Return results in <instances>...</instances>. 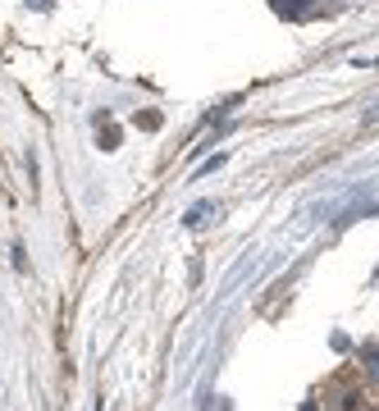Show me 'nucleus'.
<instances>
[{"instance_id":"1","label":"nucleus","mask_w":379,"mask_h":411,"mask_svg":"<svg viewBox=\"0 0 379 411\" xmlns=\"http://www.w3.org/2000/svg\"><path fill=\"white\" fill-rule=\"evenodd\" d=\"M215 210H219L215 201H197V206H192L188 215H183V224H188V229H197V224H206V220H210V215H215Z\"/></svg>"},{"instance_id":"2","label":"nucleus","mask_w":379,"mask_h":411,"mask_svg":"<svg viewBox=\"0 0 379 411\" xmlns=\"http://www.w3.org/2000/svg\"><path fill=\"white\" fill-rule=\"evenodd\" d=\"M133 124H138V129H147V133H155V129H160V114H155V110H147V114H133Z\"/></svg>"},{"instance_id":"3","label":"nucleus","mask_w":379,"mask_h":411,"mask_svg":"<svg viewBox=\"0 0 379 411\" xmlns=\"http://www.w3.org/2000/svg\"><path fill=\"white\" fill-rule=\"evenodd\" d=\"M119 146V129H101V151H114Z\"/></svg>"},{"instance_id":"4","label":"nucleus","mask_w":379,"mask_h":411,"mask_svg":"<svg viewBox=\"0 0 379 411\" xmlns=\"http://www.w3.org/2000/svg\"><path fill=\"white\" fill-rule=\"evenodd\" d=\"M32 9H55V0H28Z\"/></svg>"}]
</instances>
